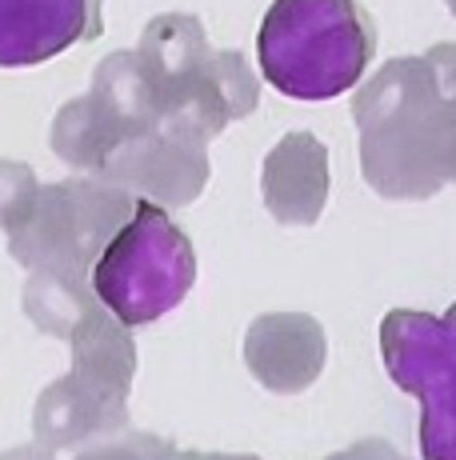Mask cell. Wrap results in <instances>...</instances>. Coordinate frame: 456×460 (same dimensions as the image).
<instances>
[{"label":"cell","instance_id":"5b68a950","mask_svg":"<svg viewBox=\"0 0 456 460\" xmlns=\"http://www.w3.org/2000/svg\"><path fill=\"white\" fill-rule=\"evenodd\" d=\"M381 357L392 385L420 401V460H456V300L444 316L392 308Z\"/></svg>","mask_w":456,"mask_h":460},{"label":"cell","instance_id":"9c48e42d","mask_svg":"<svg viewBox=\"0 0 456 460\" xmlns=\"http://www.w3.org/2000/svg\"><path fill=\"white\" fill-rule=\"evenodd\" d=\"M329 360V341L309 313H265L244 332V365L276 396H296L317 385Z\"/></svg>","mask_w":456,"mask_h":460},{"label":"cell","instance_id":"52a82bcc","mask_svg":"<svg viewBox=\"0 0 456 460\" xmlns=\"http://www.w3.org/2000/svg\"><path fill=\"white\" fill-rule=\"evenodd\" d=\"M112 184L128 189L140 200H156L164 208H189L208 184V145L172 128H153L133 137L101 168Z\"/></svg>","mask_w":456,"mask_h":460},{"label":"cell","instance_id":"e0dca14e","mask_svg":"<svg viewBox=\"0 0 456 460\" xmlns=\"http://www.w3.org/2000/svg\"><path fill=\"white\" fill-rule=\"evenodd\" d=\"M37 197H40V181L29 164L0 161V228H4V233H13V228L29 217Z\"/></svg>","mask_w":456,"mask_h":460},{"label":"cell","instance_id":"5bb4252c","mask_svg":"<svg viewBox=\"0 0 456 460\" xmlns=\"http://www.w3.org/2000/svg\"><path fill=\"white\" fill-rule=\"evenodd\" d=\"M24 316L45 336L68 341L73 329L101 308V296L92 288V272H65V269H37L24 280Z\"/></svg>","mask_w":456,"mask_h":460},{"label":"cell","instance_id":"7a4b0ae2","mask_svg":"<svg viewBox=\"0 0 456 460\" xmlns=\"http://www.w3.org/2000/svg\"><path fill=\"white\" fill-rule=\"evenodd\" d=\"M376 24L356 0H273L260 21V73L293 101H332L364 81Z\"/></svg>","mask_w":456,"mask_h":460},{"label":"cell","instance_id":"d6986e66","mask_svg":"<svg viewBox=\"0 0 456 460\" xmlns=\"http://www.w3.org/2000/svg\"><path fill=\"white\" fill-rule=\"evenodd\" d=\"M324 460H408L405 453H397V448L389 445V440H356V445L340 448V453L324 456Z\"/></svg>","mask_w":456,"mask_h":460},{"label":"cell","instance_id":"ba28073f","mask_svg":"<svg viewBox=\"0 0 456 460\" xmlns=\"http://www.w3.org/2000/svg\"><path fill=\"white\" fill-rule=\"evenodd\" d=\"M104 32V0H0V68H32Z\"/></svg>","mask_w":456,"mask_h":460},{"label":"cell","instance_id":"9a60e30c","mask_svg":"<svg viewBox=\"0 0 456 460\" xmlns=\"http://www.w3.org/2000/svg\"><path fill=\"white\" fill-rule=\"evenodd\" d=\"M73 344V368L76 373H89L104 385L120 388V393H133V376H136V344L128 324L120 321L109 308H92L81 324L68 336Z\"/></svg>","mask_w":456,"mask_h":460},{"label":"cell","instance_id":"8992f818","mask_svg":"<svg viewBox=\"0 0 456 460\" xmlns=\"http://www.w3.org/2000/svg\"><path fill=\"white\" fill-rule=\"evenodd\" d=\"M260 81L252 65L236 49H208V57L161 93V125L184 132L192 140H213L232 125L257 112Z\"/></svg>","mask_w":456,"mask_h":460},{"label":"cell","instance_id":"44dd1931","mask_svg":"<svg viewBox=\"0 0 456 460\" xmlns=\"http://www.w3.org/2000/svg\"><path fill=\"white\" fill-rule=\"evenodd\" d=\"M161 460H260V456H244V453H200V448H177V445H169Z\"/></svg>","mask_w":456,"mask_h":460},{"label":"cell","instance_id":"4fadbf2b","mask_svg":"<svg viewBox=\"0 0 456 460\" xmlns=\"http://www.w3.org/2000/svg\"><path fill=\"white\" fill-rule=\"evenodd\" d=\"M48 145L76 172H101L109 156L125 145V132L117 128V120L109 117V109L92 93H84L76 101L60 104L48 128Z\"/></svg>","mask_w":456,"mask_h":460},{"label":"cell","instance_id":"ffe728a7","mask_svg":"<svg viewBox=\"0 0 456 460\" xmlns=\"http://www.w3.org/2000/svg\"><path fill=\"white\" fill-rule=\"evenodd\" d=\"M428 65H433L441 93L456 96V44H436V49H428Z\"/></svg>","mask_w":456,"mask_h":460},{"label":"cell","instance_id":"277c9868","mask_svg":"<svg viewBox=\"0 0 456 460\" xmlns=\"http://www.w3.org/2000/svg\"><path fill=\"white\" fill-rule=\"evenodd\" d=\"M136 208V197L101 172L40 184L32 212L8 233V256L21 269L92 272L109 241Z\"/></svg>","mask_w":456,"mask_h":460},{"label":"cell","instance_id":"2e32d148","mask_svg":"<svg viewBox=\"0 0 456 460\" xmlns=\"http://www.w3.org/2000/svg\"><path fill=\"white\" fill-rule=\"evenodd\" d=\"M136 52L145 60V68L153 73L156 88L164 93L208 57L205 24L192 13H161L145 24Z\"/></svg>","mask_w":456,"mask_h":460},{"label":"cell","instance_id":"7c38bea8","mask_svg":"<svg viewBox=\"0 0 456 460\" xmlns=\"http://www.w3.org/2000/svg\"><path fill=\"white\" fill-rule=\"evenodd\" d=\"M89 93L109 109L125 140L145 137V132L161 128V88H156L153 73L145 68L140 52H109L96 65Z\"/></svg>","mask_w":456,"mask_h":460},{"label":"cell","instance_id":"ac0fdd59","mask_svg":"<svg viewBox=\"0 0 456 460\" xmlns=\"http://www.w3.org/2000/svg\"><path fill=\"white\" fill-rule=\"evenodd\" d=\"M172 440L161 432H136V429H120L112 437H101L92 445H84L76 460H161L164 448Z\"/></svg>","mask_w":456,"mask_h":460},{"label":"cell","instance_id":"3957f363","mask_svg":"<svg viewBox=\"0 0 456 460\" xmlns=\"http://www.w3.org/2000/svg\"><path fill=\"white\" fill-rule=\"evenodd\" d=\"M197 280V252L189 233L156 200H140L120 225L101 261L92 264V288L109 313L128 329L153 324L189 296Z\"/></svg>","mask_w":456,"mask_h":460},{"label":"cell","instance_id":"8fae6325","mask_svg":"<svg viewBox=\"0 0 456 460\" xmlns=\"http://www.w3.org/2000/svg\"><path fill=\"white\" fill-rule=\"evenodd\" d=\"M329 148L312 132H288L260 168V197L276 225L309 228L329 205Z\"/></svg>","mask_w":456,"mask_h":460},{"label":"cell","instance_id":"6da1fadb","mask_svg":"<svg viewBox=\"0 0 456 460\" xmlns=\"http://www.w3.org/2000/svg\"><path fill=\"white\" fill-rule=\"evenodd\" d=\"M361 172L384 200H428L456 184V96L428 57H397L353 96Z\"/></svg>","mask_w":456,"mask_h":460},{"label":"cell","instance_id":"30bf717a","mask_svg":"<svg viewBox=\"0 0 456 460\" xmlns=\"http://www.w3.org/2000/svg\"><path fill=\"white\" fill-rule=\"evenodd\" d=\"M128 429V393L89 373H65L37 396L32 432L48 448H84Z\"/></svg>","mask_w":456,"mask_h":460},{"label":"cell","instance_id":"7402d4cb","mask_svg":"<svg viewBox=\"0 0 456 460\" xmlns=\"http://www.w3.org/2000/svg\"><path fill=\"white\" fill-rule=\"evenodd\" d=\"M0 460H57V448H48V445H16V448H8V453H0Z\"/></svg>","mask_w":456,"mask_h":460},{"label":"cell","instance_id":"603a6c76","mask_svg":"<svg viewBox=\"0 0 456 460\" xmlns=\"http://www.w3.org/2000/svg\"><path fill=\"white\" fill-rule=\"evenodd\" d=\"M444 4H449V13H452V16H456V0H444Z\"/></svg>","mask_w":456,"mask_h":460}]
</instances>
